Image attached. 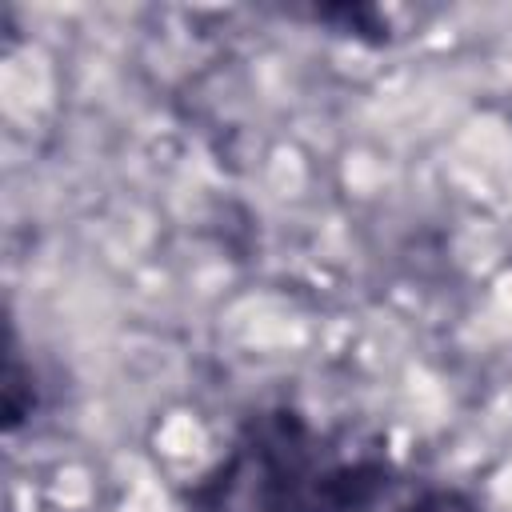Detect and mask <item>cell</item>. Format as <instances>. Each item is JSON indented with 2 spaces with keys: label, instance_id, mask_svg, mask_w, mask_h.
Instances as JSON below:
<instances>
[{
  "label": "cell",
  "instance_id": "cell-1",
  "mask_svg": "<svg viewBox=\"0 0 512 512\" xmlns=\"http://www.w3.org/2000/svg\"><path fill=\"white\" fill-rule=\"evenodd\" d=\"M392 476L376 436L276 404L244 416L216 464L184 488V512H368Z\"/></svg>",
  "mask_w": 512,
  "mask_h": 512
},
{
  "label": "cell",
  "instance_id": "cell-2",
  "mask_svg": "<svg viewBox=\"0 0 512 512\" xmlns=\"http://www.w3.org/2000/svg\"><path fill=\"white\" fill-rule=\"evenodd\" d=\"M40 408V384L32 364H24L20 344H16V328L8 332V368H4V428L16 432L32 412Z\"/></svg>",
  "mask_w": 512,
  "mask_h": 512
},
{
  "label": "cell",
  "instance_id": "cell-3",
  "mask_svg": "<svg viewBox=\"0 0 512 512\" xmlns=\"http://www.w3.org/2000/svg\"><path fill=\"white\" fill-rule=\"evenodd\" d=\"M396 512H484L476 496H468L464 488H452V484H432V488H420L416 496H408Z\"/></svg>",
  "mask_w": 512,
  "mask_h": 512
}]
</instances>
